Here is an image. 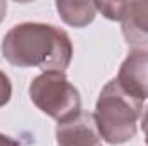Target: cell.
<instances>
[{"label":"cell","mask_w":148,"mask_h":146,"mask_svg":"<svg viewBox=\"0 0 148 146\" xmlns=\"http://www.w3.org/2000/svg\"><path fill=\"white\" fill-rule=\"evenodd\" d=\"M60 19L73 26V28H84L90 23H93L97 16V5L95 2H73V0H59L55 3Z\"/></svg>","instance_id":"cell-7"},{"label":"cell","mask_w":148,"mask_h":146,"mask_svg":"<svg viewBox=\"0 0 148 146\" xmlns=\"http://www.w3.org/2000/svg\"><path fill=\"white\" fill-rule=\"evenodd\" d=\"M115 79L127 95L145 102L148 98V48H134L129 52Z\"/></svg>","instance_id":"cell-4"},{"label":"cell","mask_w":148,"mask_h":146,"mask_svg":"<svg viewBox=\"0 0 148 146\" xmlns=\"http://www.w3.org/2000/svg\"><path fill=\"white\" fill-rule=\"evenodd\" d=\"M55 138L57 146H102V136L90 112H81L71 120L57 124Z\"/></svg>","instance_id":"cell-5"},{"label":"cell","mask_w":148,"mask_h":146,"mask_svg":"<svg viewBox=\"0 0 148 146\" xmlns=\"http://www.w3.org/2000/svg\"><path fill=\"white\" fill-rule=\"evenodd\" d=\"M0 146H21V145L16 139H12V138H9V136L0 132Z\"/></svg>","instance_id":"cell-10"},{"label":"cell","mask_w":148,"mask_h":146,"mask_svg":"<svg viewBox=\"0 0 148 146\" xmlns=\"http://www.w3.org/2000/svg\"><path fill=\"white\" fill-rule=\"evenodd\" d=\"M29 98L43 113L59 124L83 112L79 91L69 83L66 72L60 71H47L36 76L29 84Z\"/></svg>","instance_id":"cell-3"},{"label":"cell","mask_w":148,"mask_h":146,"mask_svg":"<svg viewBox=\"0 0 148 146\" xmlns=\"http://www.w3.org/2000/svg\"><path fill=\"white\" fill-rule=\"evenodd\" d=\"M3 59L16 67H38L43 72H64L73 59L69 35L52 24L23 23L2 40Z\"/></svg>","instance_id":"cell-1"},{"label":"cell","mask_w":148,"mask_h":146,"mask_svg":"<svg viewBox=\"0 0 148 146\" xmlns=\"http://www.w3.org/2000/svg\"><path fill=\"white\" fill-rule=\"evenodd\" d=\"M10 96H12V84H10V79L5 72L0 71V108L5 107L9 102H10Z\"/></svg>","instance_id":"cell-8"},{"label":"cell","mask_w":148,"mask_h":146,"mask_svg":"<svg viewBox=\"0 0 148 146\" xmlns=\"http://www.w3.org/2000/svg\"><path fill=\"white\" fill-rule=\"evenodd\" d=\"M5 14H7V2L0 0V23L5 19Z\"/></svg>","instance_id":"cell-11"},{"label":"cell","mask_w":148,"mask_h":146,"mask_svg":"<svg viewBox=\"0 0 148 146\" xmlns=\"http://www.w3.org/2000/svg\"><path fill=\"white\" fill-rule=\"evenodd\" d=\"M143 102L127 95L117 79L109 81L98 95L95 122L102 139L109 145H124L136 136Z\"/></svg>","instance_id":"cell-2"},{"label":"cell","mask_w":148,"mask_h":146,"mask_svg":"<svg viewBox=\"0 0 148 146\" xmlns=\"http://www.w3.org/2000/svg\"><path fill=\"white\" fill-rule=\"evenodd\" d=\"M141 129L145 132V141H147V145H148V107L145 108L143 117H141Z\"/></svg>","instance_id":"cell-9"},{"label":"cell","mask_w":148,"mask_h":146,"mask_svg":"<svg viewBox=\"0 0 148 146\" xmlns=\"http://www.w3.org/2000/svg\"><path fill=\"white\" fill-rule=\"evenodd\" d=\"M119 23L127 45L145 48L148 46V0L121 2Z\"/></svg>","instance_id":"cell-6"}]
</instances>
